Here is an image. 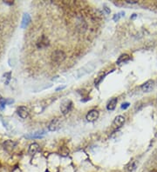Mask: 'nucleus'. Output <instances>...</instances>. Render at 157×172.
Instances as JSON below:
<instances>
[{
    "mask_svg": "<svg viewBox=\"0 0 157 172\" xmlns=\"http://www.w3.org/2000/svg\"><path fill=\"white\" fill-rule=\"evenodd\" d=\"M96 68V64L93 63V62H90L88 64H86V65L82 66L80 69H78L76 72V78H80V77H83L84 76L87 75V74L92 73Z\"/></svg>",
    "mask_w": 157,
    "mask_h": 172,
    "instance_id": "obj_1",
    "label": "nucleus"
},
{
    "mask_svg": "<svg viewBox=\"0 0 157 172\" xmlns=\"http://www.w3.org/2000/svg\"><path fill=\"white\" fill-rule=\"evenodd\" d=\"M52 59L55 64H61L66 59V54H65V52L63 50H55L52 53Z\"/></svg>",
    "mask_w": 157,
    "mask_h": 172,
    "instance_id": "obj_2",
    "label": "nucleus"
},
{
    "mask_svg": "<svg viewBox=\"0 0 157 172\" xmlns=\"http://www.w3.org/2000/svg\"><path fill=\"white\" fill-rule=\"evenodd\" d=\"M72 108H73V102L70 99H66L62 101L60 104V111L62 112L63 115L68 114L71 111Z\"/></svg>",
    "mask_w": 157,
    "mask_h": 172,
    "instance_id": "obj_3",
    "label": "nucleus"
},
{
    "mask_svg": "<svg viewBox=\"0 0 157 172\" xmlns=\"http://www.w3.org/2000/svg\"><path fill=\"white\" fill-rule=\"evenodd\" d=\"M155 85H156V84H155V81L154 80H148L143 84H141V91L143 92L148 93V92H150V91H152L154 90Z\"/></svg>",
    "mask_w": 157,
    "mask_h": 172,
    "instance_id": "obj_4",
    "label": "nucleus"
},
{
    "mask_svg": "<svg viewBox=\"0 0 157 172\" xmlns=\"http://www.w3.org/2000/svg\"><path fill=\"white\" fill-rule=\"evenodd\" d=\"M61 128V121L59 118H54L52 119V122L48 125V130L50 131H56Z\"/></svg>",
    "mask_w": 157,
    "mask_h": 172,
    "instance_id": "obj_5",
    "label": "nucleus"
},
{
    "mask_svg": "<svg viewBox=\"0 0 157 172\" xmlns=\"http://www.w3.org/2000/svg\"><path fill=\"white\" fill-rule=\"evenodd\" d=\"M49 43H50V41H49L48 38L46 37V36H42V37L38 40L36 45H37V47H38L39 49H43V48L47 47V46L49 45Z\"/></svg>",
    "mask_w": 157,
    "mask_h": 172,
    "instance_id": "obj_6",
    "label": "nucleus"
},
{
    "mask_svg": "<svg viewBox=\"0 0 157 172\" xmlns=\"http://www.w3.org/2000/svg\"><path fill=\"white\" fill-rule=\"evenodd\" d=\"M99 116H100V114H99V111H98V110H90V111L86 114V120H87L88 122H94V121H96V120L99 118Z\"/></svg>",
    "mask_w": 157,
    "mask_h": 172,
    "instance_id": "obj_7",
    "label": "nucleus"
},
{
    "mask_svg": "<svg viewBox=\"0 0 157 172\" xmlns=\"http://www.w3.org/2000/svg\"><path fill=\"white\" fill-rule=\"evenodd\" d=\"M17 113L23 119H26V118L28 117V116H29V110H28V109L26 107H25V106L19 107L18 110H17Z\"/></svg>",
    "mask_w": 157,
    "mask_h": 172,
    "instance_id": "obj_8",
    "label": "nucleus"
},
{
    "mask_svg": "<svg viewBox=\"0 0 157 172\" xmlns=\"http://www.w3.org/2000/svg\"><path fill=\"white\" fill-rule=\"evenodd\" d=\"M125 123V117H123V116H121V115H119V116H117L115 118H114V120H113V125L115 127V128H121L123 124Z\"/></svg>",
    "mask_w": 157,
    "mask_h": 172,
    "instance_id": "obj_9",
    "label": "nucleus"
},
{
    "mask_svg": "<svg viewBox=\"0 0 157 172\" xmlns=\"http://www.w3.org/2000/svg\"><path fill=\"white\" fill-rule=\"evenodd\" d=\"M30 22H31V17H30V15L28 13H25L23 15V18H22V22H21L20 27L22 29H25L30 24Z\"/></svg>",
    "mask_w": 157,
    "mask_h": 172,
    "instance_id": "obj_10",
    "label": "nucleus"
},
{
    "mask_svg": "<svg viewBox=\"0 0 157 172\" xmlns=\"http://www.w3.org/2000/svg\"><path fill=\"white\" fill-rule=\"evenodd\" d=\"M131 59L130 56L128 54H122L119 57V58L117 59V64H122L125 63H128Z\"/></svg>",
    "mask_w": 157,
    "mask_h": 172,
    "instance_id": "obj_11",
    "label": "nucleus"
},
{
    "mask_svg": "<svg viewBox=\"0 0 157 172\" xmlns=\"http://www.w3.org/2000/svg\"><path fill=\"white\" fill-rule=\"evenodd\" d=\"M39 150V145L37 143H33L29 146L28 152L30 155H35Z\"/></svg>",
    "mask_w": 157,
    "mask_h": 172,
    "instance_id": "obj_12",
    "label": "nucleus"
},
{
    "mask_svg": "<svg viewBox=\"0 0 157 172\" xmlns=\"http://www.w3.org/2000/svg\"><path fill=\"white\" fill-rule=\"evenodd\" d=\"M45 134H46L45 130H40V131H37L31 135H27L26 136V137L27 138H41V137H43V136H45Z\"/></svg>",
    "mask_w": 157,
    "mask_h": 172,
    "instance_id": "obj_13",
    "label": "nucleus"
},
{
    "mask_svg": "<svg viewBox=\"0 0 157 172\" xmlns=\"http://www.w3.org/2000/svg\"><path fill=\"white\" fill-rule=\"evenodd\" d=\"M15 146H16V143L11 140H7L3 144V147L4 148V149H6V150H11Z\"/></svg>",
    "mask_w": 157,
    "mask_h": 172,
    "instance_id": "obj_14",
    "label": "nucleus"
},
{
    "mask_svg": "<svg viewBox=\"0 0 157 172\" xmlns=\"http://www.w3.org/2000/svg\"><path fill=\"white\" fill-rule=\"evenodd\" d=\"M117 102H118V99L117 98H112L108 102V103L106 105V109L108 110H113L115 109L116 105H117Z\"/></svg>",
    "mask_w": 157,
    "mask_h": 172,
    "instance_id": "obj_15",
    "label": "nucleus"
},
{
    "mask_svg": "<svg viewBox=\"0 0 157 172\" xmlns=\"http://www.w3.org/2000/svg\"><path fill=\"white\" fill-rule=\"evenodd\" d=\"M11 79V72H5V73L2 76V82L4 84H6V85L9 84Z\"/></svg>",
    "mask_w": 157,
    "mask_h": 172,
    "instance_id": "obj_16",
    "label": "nucleus"
},
{
    "mask_svg": "<svg viewBox=\"0 0 157 172\" xmlns=\"http://www.w3.org/2000/svg\"><path fill=\"white\" fill-rule=\"evenodd\" d=\"M123 16H125V12H124V11H121V12H119V13L113 15V20L114 22H117V21H118L121 17H123Z\"/></svg>",
    "mask_w": 157,
    "mask_h": 172,
    "instance_id": "obj_17",
    "label": "nucleus"
},
{
    "mask_svg": "<svg viewBox=\"0 0 157 172\" xmlns=\"http://www.w3.org/2000/svg\"><path fill=\"white\" fill-rule=\"evenodd\" d=\"M104 76H105V74L101 73L100 74L99 76H98V77L95 79V81H94V84H95V85H97V84H99L103 79H104Z\"/></svg>",
    "mask_w": 157,
    "mask_h": 172,
    "instance_id": "obj_18",
    "label": "nucleus"
},
{
    "mask_svg": "<svg viewBox=\"0 0 157 172\" xmlns=\"http://www.w3.org/2000/svg\"><path fill=\"white\" fill-rule=\"evenodd\" d=\"M135 168H136V163H135L134 161L130 162V163L128 164V171H133Z\"/></svg>",
    "mask_w": 157,
    "mask_h": 172,
    "instance_id": "obj_19",
    "label": "nucleus"
},
{
    "mask_svg": "<svg viewBox=\"0 0 157 172\" xmlns=\"http://www.w3.org/2000/svg\"><path fill=\"white\" fill-rule=\"evenodd\" d=\"M6 99L5 98H0V110H4L5 108V105H6Z\"/></svg>",
    "mask_w": 157,
    "mask_h": 172,
    "instance_id": "obj_20",
    "label": "nucleus"
},
{
    "mask_svg": "<svg viewBox=\"0 0 157 172\" xmlns=\"http://www.w3.org/2000/svg\"><path fill=\"white\" fill-rule=\"evenodd\" d=\"M129 105H130L129 103H124L121 104V109L122 110H126V109H128L129 107Z\"/></svg>",
    "mask_w": 157,
    "mask_h": 172,
    "instance_id": "obj_21",
    "label": "nucleus"
},
{
    "mask_svg": "<svg viewBox=\"0 0 157 172\" xmlns=\"http://www.w3.org/2000/svg\"><path fill=\"white\" fill-rule=\"evenodd\" d=\"M14 103V100L13 99H6V103L9 105V104H11Z\"/></svg>",
    "mask_w": 157,
    "mask_h": 172,
    "instance_id": "obj_22",
    "label": "nucleus"
},
{
    "mask_svg": "<svg viewBox=\"0 0 157 172\" xmlns=\"http://www.w3.org/2000/svg\"><path fill=\"white\" fill-rule=\"evenodd\" d=\"M103 9H104V11L106 12V13H107V14H109V13L111 12V10H110V9H108V7H106V6H104V8H103Z\"/></svg>",
    "mask_w": 157,
    "mask_h": 172,
    "instance_id": "obj_23",
    "label": "nucleus"
},
{
    "mask_svg": "<svg viewBox=\"0 0 157 172\" xmlns=\"http://www.w3.org/2000/svg\"><path fill=\"white\" fill-rule=\"evenodd\" d=\"M126 3H128V4H137L138 2H137V1H130V0H127V1H126Z\"/></svg>",
    "mask_w": 157,
    "mask_h": 172,
    "instance_id": "obj_24",
    "label": "nucleus"
},
{
    "mask_svg": "<svg viewBox=\"0 0 157 172\" xmlns=\"http://www.w3.org/2000/svg\"><path fill=\"white\" fill-rule=\"evenodd\" d=\"M66 88V86L64 85V86H59V88H57L56 89V91H60V90H63V89H65Z\"/></svg>",
    "mask_w": 157,
    "mask_h": 172,
    "instance_id": "obj_25",
    "label": "nucleus"
},
{
    "mask_svg": "<svg viewBox=\"0 0 157 172\" xmlns=\"http://www.w3.org/2000/svg\"><path fill=\"white\" fill-rule=\"evenodd\" d=\"M4 3L7 4H10V5L13 4V1H11V2H9V1H4Z\"/></svg>",
    "mask_w": 157,
    "mask_h": 172,
    "instance_id": "obj_26",
    "label": "nucleus"
},
{
    "mask_svg": "<svg viewBox=\"0 0 157 172\" xmlns=\"http://www.w3.org/2000/svg\"><path fill=\"white\" fill-rule=\"evenodd\" d=\"M152 172H157V170H154V171H152Z\"/></svg>",
    "mask_w": 157,
    "mask_h": 172,
    "instance_id": "obj_27",
    "label": "nucleus"
},
{
    "mask_svg": "<svg viewBox=\"0 0 157 172\" xmlns=\"http://www.w3.org/2000/svg\"><path fill=\"white\" fill-rule=\"evenodd\" d=\"M156 7H157V4H156Z\"/></svg>",
    "mask_w": 157,
    "mask_h": 172,
    "instance_id": "obj_28",
    "label": "nucleus"
},
{
    "mask_svg": "<svg viewBox=\"0 0 157 172\" xmlns=\"http://www.w3.org/2000/svg\"><path fill=\"white\" fill-rule=\"evenodd\" d=\"M156 84H157V82H156Z\"/></svg>",
    "mask_w": 157,
    "mask_h": 172,
    "instance_id": "obj_29",
    "label": "nucleus"
}]
</instances>
